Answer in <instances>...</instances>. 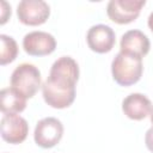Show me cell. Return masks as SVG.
I'll return each instance as SVG.
<instances>
[{"mask_svg":"<svg viewBox=\"0 0 153 153\" xmlns=\"http://www.w3.org/2000/svg\"><path fill=\"white\" fill-rule=\"evenodd\" d=\"M63 135V126L56 117H44L36 124L33 131L35 142L42 148H51L60 142Z\"/></svg>","mask_w":153,"mask_h":153,"instance_id":"4","label":"cell"},{"mask_svg":"<svg viewBox=\"0 0 153 153\" xmlns=\"http://www.w3.org/2000/svg\"><path fill=\"white\" fill-rule=\"evenodd\" d=\"M147 24H148V27L153 31V12L148 16V19H147Z\"/></svg>","mask_w":153,"mask_h":153,"instance_id":"16","label":"cell"},{"mask_svg":"<svg viewBox=\"0 0 153 153\" xmlns=\"http://www.w3.org/2000/svg\"><path fill=\"white\" fill-rule=\"evenodd\" d=\"M120 48L122 53L135 55L139 57H143L148 54L151 43L148 37L140 30H129L124 32L121 37Z\"/></svg>","mask_w":153,"mask_h":153,"instance_id":"10","label":"cell"},{"mask_svg":"<svg viewBox=\"0 0 153 153\" xmlns=\"http://www.w3.org/2000/svg\"><path fill=\"white\" fill-rule=\"evenodd\" d=\"M79 66L71 56L59 57L50 68L49 76L42 85L44 102L55 109L68 108L75 99V85Z\"/></svg>","mask_w":153,"mask_h":153,"instance_id":"1","label":"cell"},{"mask_svg":"<svg viewBox=\"0 0 153 153\" xmlns=\"http://www.w3.org/2000/svg\"><path fill=\"white\" fill-rule=\"evenodd\" d=\"M0 105L4 114H18L26 106V98L12 87L2 88L0 92Z\"/></svg>","mask_w":153,"mask_h":153,"instance_id":"12","label":"cell"},{"mask_svg":"<svg viewBox=\"0 0 153 153\" xmlns=\"http://www.w3.org/2000/svg\"><path fill=\"white\" fill-rule=\"evenodd\" d=\"M0 63L4 66L14 61V59L18 55V45L13 37L4 33L0 35Z\"/></svg>","mask_w":153,"mask_h":153,"instance_id":"13","label":"cell"},{"mask_svg":"<svg viewBox=\"0 0 153 153\" xmlns=\"http://www.w3.org/2000/svg\"><path fill=\"white\" fill-rule=\"evenodd\" d=\"M149 118H151V122L153 124V106H152V110H151V114H149Z\"/></svg>","mask_w":153,"mask_h":153,"instance_id":"17","label":"cell"},{"mask_svg":"<svg viewBox=\"0 0 153 153\" xmlns=\"http://www.w3.org/2000/svg\"><path fill=\"white\" fill-rule=\"evenodd\" d=\"M41 72L32 63H22L16 67L11 75V87L26 99L36 94L41 87Z\"/></svg>","mask_w":153,"mask_h":153,"instance_id":"3","label":"cell"},{"mask_svg":"<svg viewBox=\"0 0 153 153\" xmlns=\"http://www.w3.org/2000/svg\"><path fill=\"white\" fill-rule=\"evenodd\" d=\"M116 36L114 30L105 24H97L88 29L86 42L91 50L104 54L109 53L115 45Z\"/></svg>","mask_w":153,"mask_h":153,"instance_id":"9","label":"cell"},{"mask_svg":"<svg viewBox=\"0 0 153 153\" xmlns=\"http://www.w3.org/2000/svg\"><path fill=\"white\" fill-rule=\"evenodd\" d=\"M145 142H146V146L147 148L153 152V126L146 131V135H145Z\"/></svg>","mask_w":153,"mask_h":153,"instance_id":"15","label":"cell"},{"mask_svg":"<svg viewBox=\"0 0 153 153\" xmlns=\"http://www.w3.org/2000/svg\"><path fill=\"white\" fill-rule=\"evenodd\" d=\"M50 14L49 5L43 0H22L17 6L18 19L30 26L41 25Z\"/></svg>","mask_w":153,"mask_h":153,"instance_id":"6","label":"cell"},{"mask_svg":"<svg viewBox=\"0 0 153 153\" xmlns=\"http://www.w3.org/2000/svg\"><path fill=\"white\" fill-rule=\"evenodd\" d=\"M142 57L120 51L111 62L114 80L121 86H129L137 82L142 75Z\"/></svg>","mask_w":153,"mask_h":153,"instance_id":"2","label":"cell"},{"mask_svg":"<svg viewBox=\"0 0 153 153\" xmlns=\"http://www.w3.org/2000/svg\"><path fill=\"white\" fill-rule=\"evenodd\" d=\"M1 6H2V11H1V24H5L8 16H11V6H8V4L6 1H1Z\"/></svg>","mask_w":153,"mask_h":153,"instance_id":"14","label":"cell"},{"mask_svg":"<svg viewBox=\"0 0 153 153\" xmlns=\"http://www.w3.org/2000/svg\"><path fill=\"white\" fill-rule=\"evenodd\" d=\"M24 50L32 56H44L51 54L56 48L55 37L45 31H31L23 38Z\"/></svg>","mask_w":153,"mask_h":153,"instance_id":"8","label":"cell"},{"mask_svg":"<svg viewBox=\"0 0 153 153\" xmlns=\"http://www.w3.org/2000/svg\"><path fill=\"white\" fill-rule=\"evenodd\" d=\"M1 137L10 143L23 142L29 133V124L18 114H4L0 122Z\"/></svg>","mask_w":153,"mask_h":153,"instance_id":"7","label":"cell"},{"mask_svg":"<svg viewBox=\"0 0 153 153\" xmlns=\"http://www.w3.org/2000/svg\"><path fill=\"white\" fill-rule=\"evenodd\" d=\"M145 4V0H110L106 6V13L115 23L128 24L139 17Z\"/></svg>","mask_w":153,"mask_h":153,"instance_id":"5","label":"cell"},{"mask_svg":"<svg viewBox=\"0 0 153 153\" xmlns=\"http://www.w3.org/2000/svg\"><path fill=\"white\" fill-rule=\"evenodd\" d=\"M122 110L130 120L140 121L151 114L152 103L142 93H130L123 99Z\"/></svg>","mask_w":153,"mask_h":153,"instance_id":"11","label":"cell"}]
</instances>
